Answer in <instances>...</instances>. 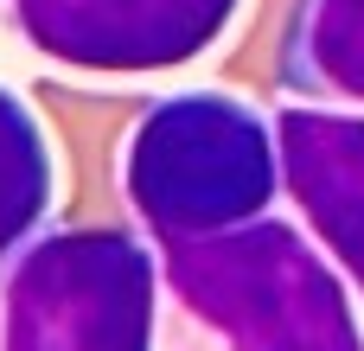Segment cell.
I'll return each instance as SVG.
<instances>
[{
  "label": "cell",
  "mask_w": 364,
  "mask_h": 351,
  "mask_svg": "<svg viewBox=\"0 0 364 351\" xmlns=\"http://www.w3.org/2000/svg\"><path fill=\"white\" fill-rule=\"evenodd\" d=\"M160 281L173 301L243 351H358L346 269L282 211H256L224 230L160 237Z\"/></svg>",
  "instance_id": "1"
},
{
  "label": "cell",
  "mask_w": 364,
  "mask_h": 351,
  "mask_svg": "<svg viewBox=\"0 0 364 351\" xmlns=\"http://www.w3.org/2000/svg\"><path fill=\"white\" fill-rule=\"evenodd\" d=\"M115 192L154 243L275 211L288 192L275 122L230 90L154 96L115 147Z\"/></svg>",
  "instance_id": "2"
},
{
  "label": "cell",
  "mask_w": 364,
  "mask_h": 351,
  "mask_svg": "<svg viewBox=\"0 0 364 351\" xmlns=\"http://www.w3.org/2000/svg\"><path fill=\"white\" fill-rule=\"evenodd\" d=\"M160 249L141 224H58L0 256V351H147Z\"/></svg>",
  "instance_id": "3"
},
{
  "label": "cell",
  "mask_w": 364,
  "mask_h": 351,
  "mask_svg": "<svg viewBox=\"0 0 364 351\" xmlns=\"http://www.w3.org/2000/svg\"><path fill=\"white\" fill-rule=\"evenodd\" d=\"M237 0H0V26L70 70H173L192 64L224 26Z\"/></svg>",
  "instance_id": "4"
},
{
  "label": "cell",
  "mask_w": 364,
  "mask_h": 351,
  "mask_svg": "<svg viewBox=\"0 0 364 351\" xmlns=\"http://www.w3.org/2000/svg\"><path fill=\"white\" fill-rule=\"evenodd\" d=\"M282 185L301 205V224L364 294V109L294 96L275 115Z\"/></svg>",
  "instance_id": "5"
},
{
  "label": "cell",
  "mask_w": 364,
  "mask_h": 351,
  "mask_svg": "<svg viewBox=\"0 0 364 351\" xmlns=\"http://www.w3.org/2000/svg\"><path fill=\"white\" fill-rule=\"evenodd\" d=\"M288 96L364 109V0H294L275 51Z\"/></svg>",
  "instance_id": "6"
},
{
  "label": "cell",
  "mask_w": 364,
  "mask_h": 351,
  "mask_svg": "<svg viewBox=\"0 0 364 351\" xmlns=\"http://www.w3.org/2000/svg\"><path fill=\"white\" fill-rule=\"evenodd\" d=\"M51 217V153L32 102L0 83V256Z\"/></svg>",
  "instance_id": "7"
}]
</instances>
